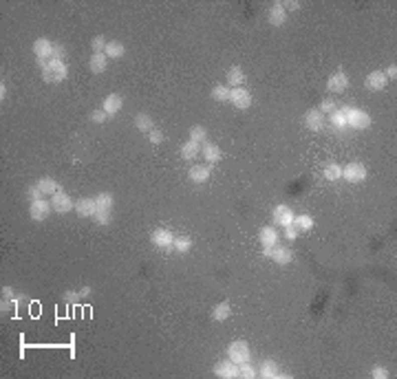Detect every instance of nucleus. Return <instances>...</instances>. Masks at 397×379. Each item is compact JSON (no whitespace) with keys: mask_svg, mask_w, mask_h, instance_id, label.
Wrapping results in <instances>:
<instances>
[{"mask_svg":"<svg viewBox=\"0 0 397 379\" xmlns=\"http://www.w3.org/2000/svg\"><path fill=\"white\" fill-rule=\"evenodd\" d=\"M36 62L42 71V80L49 82V84H58V82H64L69 77V66L60 60H36Z\"/></svg>","mask_w":397,"mask_h":379,"instance_id":"obj_1","label":"nucleus"},{"mask_svg":"<svg viewBox=\"0 0 397 379\" xmlns=\"http://www.w3.org/2000/svg\"><path fill=\"white\" fill-rule=\"evenodd\" d=\"M344 119H346V128H353V130H364V128L371 126V115L362 108H355V106H340Z\"/></svg>","mask_w":397,"mask_h":379,"instance_id":"obj_2","label":"nucleus"},{"mask_svg":"<svg viewBox=\"0 0 397 379\" xmlns=\"http://www.w3.org/2000/svg\"><path fill=\"white\" fill-rule=\"evenodd\" d=\"M227 359H232L234 364H245V361L251 359V350H249V344L245 339H236L227 346Z\"/></svg>","mask_w":397,"mask_h":379,"instance_id":"obj_3","label":"nucleus"},{"mask_svg":"<svg viewBox=\"0 0 397 379\" xmlns=\"http://www.w3.org/2000/svg\"><path fill=\"white\" fill-rule=\"evenodd\" d=\"M262 256L278 265H287V263H292V258H294L292 249H289L287 245H278V243L274 245V247H262Z\"/></svg>","mask_w":397,"mask_h":379,"instance_id":"obj_4","label":"nucleus"},{"mask_svg":"<svg viewBox=\"0 0 397 379\" xmlns=\"http://www.w3.org/2000/svg\"><path fill=\"white\" fill-rule=\"evenodd\" d=\"M150 243L155 245L157 249H164V252H170L175 249V234L166 227H157L153 234H150Z\"/></svg>","mask_w":397,"mask_h":379,"instance_id":"obj_5","label":"nucleus"},{"mask_svg":"<svg viewBox=\"0 0 397 379\" xmlns=\"http://www.w3.org/2000/svg\"><path fill=\"white\" fill-rule=\"evenodd\" d=\"M51 212H53V205H51V201H44V199H40V201H33V203L29 205V216H31V221H36V223H40V221H47Z\"/></svg>","mask_w":397,"mask_h":379,"instance_id":"obj_6","label":"nucleus"},{"mask_svg":"<svg viewBox=\"0 0 397 379\" xmlns=\"http://www.w3.org/2000/svg\"><path fill=\"white\" fill-rule=\"evenodd\" d=\"M51 205H53V212H58V214H69V212L75 210L73 199H71L66 192H62V189H58V192L51 197Z\"/></svg>","mask_w":397,"mask_h":379,"instance_id":"obj_7","label":"nucleus"},{"mask_svg":"<svg viewBox=\"0 0 397 379\" xmlns=\"http://www.w3.org/2000/svg\"><path fill=\"white\" fill-rule=\"evenodd\" d=\"M230 104H234V108L245 110L251 106V93L245 86H236L230 88Z\"/></svg>","mask_w":397,"mask_h":379,"instance_id":"obj_8","label":"nucleus"},{"mask_svg":"<svg viewBox=\"0 0 397 379\" xmlns=\"http://www.w3.org/2000/svg\"><path fill=\"white\" fill-rule=\"evenodd\" d=\"M342 179L349 181V183H360L366 179V168L362 163H357V161H351L349 165H344L342 168Z\"/></svg>","mask_w":397,"mask_h":379,"instance_id":"obj_9","label":"nucleus"},{"mask_svg":"<svg viewBox=\"0 0 397 379\" xmlns=\"http://www.w3.org/2000/svg\"><path fill=\"white\" fill-rule=\"evenodd\" d=\"M201 157L205 159V163H208V165H214V163H219V161L223 159V152H221V148L216 146V143L203 141V143H201Z\"/></svg>","mask_w":397,"mask_h":379,"instance_id":"obj_10","label":"nucleus"},{"mask_svg":"<svg viewBox=\"0 0 397 379\" xmlns=\"http://www.w3.org/2000/svg\"><path fill=\"white\" fill-rule=\"evenodd\" d=\"M53 49L55 44L49 40V38H38L33 42V53H36V60H51L53 58Z\"/></svg>","mask_w":397,"mask_h":379,"instance_id":"obj_11","label":"nucleus"},{"mask_svg":"<svg viewBox=\"0 0 397 379\" xmlns=\"http://www.w3.org/2000/svg\"><path fill=\"white\" fill-rule=\"evenodd\" d=\"M95 212H97V205H95L93 197H84L80 201H75V214L80 219H93Z\"/></svg>","mask_w":397,"mask_h":379,"instance_id":"obj_12","label":"nucleus"},{"mask_svg":"<svg viewBox=\"0 0 397 379\" xmlns=\"http://www.w3.org/2000/svg\"><path fill=\"white\" fill-rule=\"evenodd\" d=\"M346 86H349V75H346L342 69L335 71V73L327 80L329 93H342V91H346Z\"/></svg>","mask_w":397,"mask_h":379,"instance_id":"obj_13","label":"nucleus"},{"mask_svg":"<svg viewBox=\"0 0 397 379\" xmlns=\"http://www.w3.org/2000/svg\"><path fill=\"white\" fill-rule=\"evenodd\" d=\"M121 108H124V99H121V95L110 93V95H106V97H104V102H102V110H104V113L108 115V117L117 115Z\"/></svg>","mask_w":397,"mask_h":379,"instance_id":"obj_14","label":"nucleus"},{"mask_svg":"<svg viewBox=\"0 0 397 379\" xmlns=\"http://www.w3.org/2000/svg\"><path fill=\"white\" fill-rule=\"evenodd\" d=\"M294 212H292V208H287V205H276L274 208V214H272V219H274V223L276 225H281V227H287V225H292L294 223Z\"/></svg>","mask_w":397,"mask_h":379,"instance_id":"obj_15","label":"nucleus"},{"mask_svg":"<svg viewBox=\"0 0 397 379\" xmlns=\"http://www.w3.org/2000/svg\"><path fill=\"white\" fill-rule=\"evenodd\" d=\"M214 375L221 379H234V377H238V366L234 364L232 359H223L214 366Z\"/></svg>","mask_w":397,"mask_h":379,"instance_id":"obj_16","label":"nucleus"},{"mask_svg":"<svg viewBox=\"0 0 397 379\" xmlns=\"http://www.w3.org/2000/svg\"><path fill=\"white\" fill-rule=\"evenodd\" d=\"M267 20H270V25L274 27H283L285 22H287V9L283 7V3H274L270 11H267Z\"/></svg>","mask_w":397,"mask_h":379,"instance_id":"obj_17","label":"nucleus"},{"mask_svg":"<svg viewBox=\"0 0 397 379\" xmlns=\"http://www.w3.org/2000/svg\"><path fill=\"white\" fill-rule=\"evenodd\" d=\"M305 126L309 128L311 132H322L324 130V115L318 108H311L309 113L305 115Z\"/></svg>","mask_w":397,"mask_h":379,"instance_id":"obj_18","label":"nucleus"},{"mask_svg":"<svg viewBox=\"0 0 397 379\" xmlns=\"http://www.w3.org/2000/svg\"><path fill=\"white\" fill-rule=\"evenodd\" d=\"M210 174H212V165L208 163H197L188 170V176L192 183H205L210 179Z\"/></svg>","mask_w":397,"mask_h":379,"instance_id":"obj_19","label":"nucleus"},{"mask_svg":"<svg viewBox=\"0 0 397 379\" xmlns=\"http://www.w3.org/2000/svg\"><path fill=\"white\" fill-rule=\"evenodd\" d=\"M386 84H388V80H386V75H384V71H371L364 80V86L368 91H382Z\"/></svg>","mask_w":397,"mask_h":379,"instance_id":"obj_20","label":"nucleus"},{"mask_svg":"<svg viewBox=\"0 0 397 379\" xmlns=\"http://www.w3.org/2000/svg\"><path fill=\"white\" fill-rule=\"evenodd\" d=\"M258 241H260L262 247H274V245L278 243V232H276V227H272V225L260 227V230H258Z\"/></svg>","mask_w":397,"mask_h":379,"instance_id":"obj_21","label":"nucleus"},{"mask_svg":"<svg viewBox=\"0 0 397 379\" xmlns=\"http://www.w3.org/2000/svg\"><path fill=\"white\" fill-rule=\"evenodd\" d=\"M258 377H262V379H278V377H281V368H278V364L274 359H265L260 364V368H258Z\"/></svg>","mask_w":397,"mask_h":379,"instance_id":"obj_22","label":"nucleus"},{"mask_svg":"<svg viewBox=\"0 0 397 379\" xmlns=\"http://www.w3.org/2000/svg\"><path fill=\"white\" fill-rule=\"evenodd\" d=\"M106 66H108V55L106 53H93L91 60H88V69H91L95 75L104 73Z\"/></svg>","mask_w":397,"mask_h":379,"instance_id":"obj_23","label":"nucleus"},{"mask_svg":"<svg viewBox=\"0 0 397 379\" xmlns=\"http://www.w3.org/2000/svg\"><path fill=\"white\" fill-rule=\"evenodd\" d=\"M230 315H232V306H230L227 300H223V302H219L214 309H212V320L214 322H225Z\"/></svg>","mask_w":397,"mask_h":379,"instance_id":"obj_24","label":"nucleus"},{"mask_svg":"<svg viewBox=\"0 0 397 379\" xmlns=\"http://www.w3.org/2000/svg\"><path fill=\"white\" fill-rule=\"evenodd\" d=\"M199 154H201V148H199L197 141H192V139H188V141L181 146V159L192 161V159H197Z\"/></svg>","mask_w":397,"mask_h":379,"instance_id":"obj_25","label":"nucleus"},{"mask_svg":"<svg viewBox=\"0 0 397 379\" xmlns=\"http://www.w3.org/2000/svg\"><path fill=\"white\" fill-rule=\"evenodd\" d=\"M227 84H230V88H236V86L245 84V73H243L240 66H232V69L227 71Z\"/></svg>","mask_w":397,"mask_h":379,"instance_id":"obj_26","label":"nucleus"},{"mask_svg":"<svg viewBox=\"0 0 397 379\" xmlns=\"http://www.w3.org/2000/svg\"><path fill=\"white\" fill-rule=\"evenodd\" d=\"M36 185L40 187L44 194H51V197H53L55 192H58V189H62V187L58 185V181H55L53 176H42V179H38V183H36Z\"/></svg>","mask_w":397,"mask_h":379,"instance_id":"obj_27","label":"nucleus"},{"mask_svg":"<svg viewBox=\"0 0 397 379\" xmlns=\"http://www.w3.org/2000/svg\"><path fill=\"white\" fill-rule=\"evenodd\" d=\"M322 176H324L327 181H331V183H333V181H340V179H342V168H340L338 163H329L327 168L322 170Z\"/></svg>","mask_w":397,"mask_h":379,"instance_id":"obj_28","label":"nucleus"},{"mask_svg":"<svg viewBox=\"0 0 397 379\" xmlns=\"http://www.w3.org/2000/svg\"><path fill=\"white\" fill-rule=\"evenodd\" d=\"M135 126H137V130H142V132H148L155 128V124H153V119H150V115H146V113H139L137 117H135Z\"/></svg>","mask_w":397,"mask_h":379,"instance_id":"obj_29","label":"nucleus"},{"mask_svg":"<svg viewBox=\"0 0 397 379\" xmlns=\"http://www.w3.org/2000/svg\"><path fill=\"white\" fill-rule=\"evenodd\" d=\"M104 53L108 55L110 60H117V58H121V55L126 53V49H124V44H121V42L113 40V42H108V44H106V51H104Z\"/></svg>","mask_w":397,"mask_h":379,"instance_id":"obj_30","label":"nucleus"},{"mask_svg":"<svg viewBox=\"0 0 397 379\" xmlns=\"http://www.w3.org/2000/svg\"><path fill=\"white\" fill-rule=\"evenodd\" d=\"M113 203H115V197L110 192H99L95 197V205L102 210H113Z\"/></svg>","mask_w":397,"mask_h":379,"instance_id":"obj_31","label":"nucleus"},{"mask_svg":"<svg viewBox=\"0 0 397 379\" xmlns=\"http://www.w3.org/2000/svg\"><path fill=\"white\" fill-rule=\"evenodd\" d=\"M294 225L298 227V232H309L311 227H314V219H311L309 214H298V216H294Z\"/></svg>","mask_w":397,"mask_h":379,"instance_id":"obj_32","label":"nucleus"},{"mask_svg":"<svg viewBox=\"0 0 397 379\" xmlns=\"http://www.w3.org/2000/svg\"><path fill=\"white\" fill-rule=\"evenodd\" d=\"M212 99H216V102H230V86L216 84L212 88Z\"/></svg>","mask_w":397,"mask_h":379,"instance_id":"obj_33","label":"nucleus"},{"mask_svg":"<svg viewBox=\"0 0 397 379\" xmlns=\"http://www.w3.org/2000/svg\"><path fill=\"white\" fill-rule=\"evenodd\" d=\"M93 221L97 223V225H108V223L113 221V210H102V208H97V212H95V216H93Z\"/></svg>","mask_w":397,"mask_h":379,"instance_id":"obj_34","label":"nucleus"},{"mask_svg":"<svg viewBox=\"0 0 397 379\" xmlns=\"http://www.w3.org/2000/svg\"><path fill=\"white\" fill-rule=\"evenodd\" d=\"M329 121H331V126L335 128V130H344L346 128V119H344V115H342V110H333L331 115H329Z\"/></svg>","mask_w":397,"mask_h":379,"instance_id":"obj_35","label":"nucleus"},{"mask_svg":"<svg viewBox=\"0 0 397 379\" xmlns=\"http://www.w3.org/2000/svg\"><path fill=\"white\" fill-rule=\"evenodd\" d=\"M190 139L192 141H197V143H203L205 139H208V130H205V126H192L190 128Z\"/></svg>","mask_w":397,"mask_h":379,"instance_id":"obj_36","label":"nucleus"},{"mask_svg":"<svg viewBox=\"0 0 397 379\" xmlns=\"http://www.w3.org/2000/svg\"><path fill=\"white\" fill-rule=\"evenodd\" d=\"M190 249H192V238H188V236H179V238H175V252H179V254H188Z\"/></svg>","mask_w":397,"mask_h":379,"instance_id":"obj_37","label":"nucleus"},{"mask_svg":"<svg viewBox=\"0 0 397 379\" xmlns=\"http://www.w3.org/2000/svg\"><path fill=\"white\" fill-rule=\"evenodd\" d=\"M258 372H256V368L249 364V361H245V364H238V377L240 379H254Z\"/></svg>","mask_w":397,"mask_h":379,"instance_id":"obj_38","label":"nucleus"},{"mask_svg":"<svg viewBox=\"0 0 397 379\" xmlns=\"http://www.w3.org/2000/svg\"><path fill=\"white\" fill-rule=\"evenodd\" d=\"M106 44H108V40H106L104 36H95L93 40H91L93 53H104V51H106Z\"/></svg>","mask_w":397,"mask_h":379,"instance_id":"obj_39","label":"nucleus"},{"mask_svg":"<svg viewBox=\"0 0 397 379\" xmlns=\"http://www.w3.org/2000/svg\"><path fill=\"white\" fill-rule=\"evenodd\" d=\"M318 110H320L322 115H331L333 110H338V104H335L331 97H327V99H322V102H320V106H318Z\"/></svg>","mask_w":397,"mask_h":379,"instance_id":"obj_40","label":"nucleus"},{"mask_svg":"<svg viewBox=\"0 0 397 379\" xmlns=\"http://www.w3.org/2000/svg\"><path fill=\"white\" fill-rule=\"evenodd\" d=\"M88 119H91V121H93V124H104V121H108V119H110V117H108V115H106V113H104V110H102V108H99V110H93V113H91V115H88Z\"/></svg>","mask_w":397,"mask_h":379,"instance_id":"obj_41","label":"nucleus"},{"mask_svg":"<svg viewBox=\"0 0 397 379\" xmlns=\"http://www.w3.org/2000/svg\"><path fill=\"white\" fill-rule=\"evenodd\" d=\"M42 189L38 187V185H31V187H27V199H29V203H33V201H40L42 199Z\"/></svg>","mask_w":397,"mask_h":379,"instance_id":"obj_42","label":"nucleus"},{"mask_svg":"<svg viewBox=\"0 0 397 379\" xmlns=\"http://www.w3.org/2000/svg\"><path fill=\"white\" fill-rule=\"evenodd\" d=\"M371 377H373V379H388V377H390V372H388L386 368H384V366H373Z\"/></svg>","mask_w":397,"mask_h":379,"instance_id":"obj_43","label":"nucleus"},{"mask_svg":"<svg viewBox=\"0 0 397 379\" xmlns=\"http://www.w3.org/2000/svg\"><path fill=\"white\" fill-rule=\"evenodd\" d=\"M164 139H166V137H164V132L157 130V128H153V130L148 132V141H150V143H155V146H157V143H161Z\"/></svg>","mask_w":397,"mask_h":379,"instance_id":"obj_44","label":"nucleus"},{"mask_svg":"<svg viewBox=\"0 0 397 379\" xmlns=\"http://www.w3.org/2000/svg\"><path fill=\"white\" fill-rule=\"evenodd\" d=\"M283 230H285V238H287V241H296V238H298V227H296L294 225V223H292V225H287V227H283Z\"/></svg>","mask_w":397,"mask_h":379,"instance_id":"obj_45","label":"nucleus"},{"mask_svg":"<svg viewBox=\"0 0 397 379\" xmlns=\"http://www.w3.org/2000/svg\"><path fill=\"white\" fill-rule=\"evenodd\" d=\"M64 58H66V49L62 47V44H55L53 58H51V60H60V62H64Z\"/></svg>","mask_w":397,"mask_h":379,"instance_id":"obj_46","label":"nucleus"},{"mask_svg":"<svg viewBox=\"0 0 397 379\" xmlns=\"http://www.w3.org/2000/svg\"><path fill=\"white\" fill-rule=\"evenodd\" d=\"M16 306V300H7V298H3V304H0V311H3V313H9L11 309H14Z\"/></svg>","mask_w":397,"mask_h":379,"instance_id":"obj_47","label":"nucleus"},{"mask_svg":"<svg viewBox=\"0 0 397 379\" xmlns=\"http://www.w3.org/2000/svg\"><path fill=\"white\" fill-rule=\"evenodd\" d=\"M75 300H80V291H66L64 293V302L66 304H73Z\"/></svg>","mask_w":397,"mask_h":379,"instance_id":"obj_48","label":"nucleus"},{"mask_svg":"<svg viewBox=\"0 0 397 379\" xmlns=\"http://www.w3.org/2000/svg\"><path fill=\"white\" fill-rule=\"evenodd\" d=\"M384 75H386V80H395L397 77V66L395 64H390L386 71H384Z\"/></svg>","mask_w":397,"mask_h":379,"instance_id":"obj_49","label":"nucleus"},{"mask_svg":"<svg viewBox=\"0 0 397 379\" xmlns=\"http://www.w3.org/2000/svg\"><path fill=\"white\" fill-rule=\"evenodd\" d=\"M283 7L287 11H296V9H300V3L298 0H289V3H283Z\"/></svg>","mask_w":397,"mask_h":379,"instance_id":"obj_50","label":"nucleus"},{"mask_svg":"<svg viewBox=\"0 0 397 379\" xmlns=\"http://www.w3.org/2000/svg\"><path fill=\"white\" fill-rule=\"evenodd\" d=\"M3 298H7V300H14L16 298V291L11 287H3Z\"/></svg>","mask_w":397,"mask_h":379,"instance_id":"obj_51","label":"nucleus"},{"mask_svg":"<svg viewBox=\"0 0 397 379\" xmlns=\"http://www.w3.org/2000/svg\"><path fill=\"white\" fill-rule=\"evenodd\" d=\"M88 293H91V287H82L80 289V298H86Z\"/></svg>","mask_w":397,"mask_h":379,"instance_id":"obj_52","label":"nucleus"},{"mask_svg":"<svg viewBox=\"0 0 397 379\" xmlns=\"http://www.w3.org/2000/svg\"><path fill=\"white\" fill-rule=\"evenodd\" d=\"M5 95H7V86H5V82H3V84H0V99H3V102H5Z\"/></svg>","mask_w":397,"mask_h":379,"instance_id":"obj_53","label":"nucleus"}]
</instances>
